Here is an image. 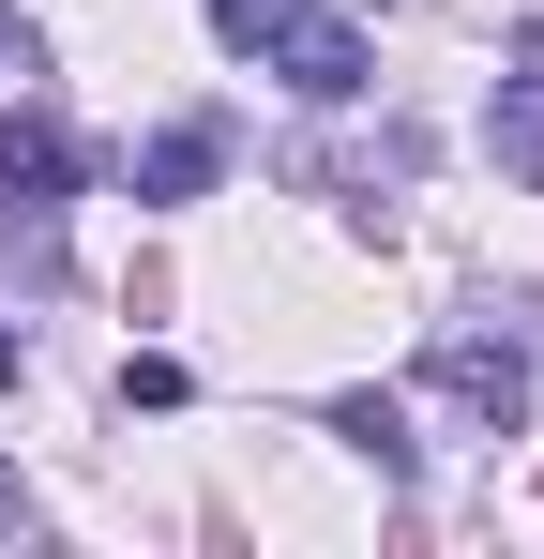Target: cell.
I'll list each match as a JSON object with an SVG mask.
<instances>
[{
  "label": "cell",
  "instance_id": "6",
  "mask_svg": "<svg viewBox=\"0 0 544 559\" xmlns=\"http://www.w3.org/2000/svg\"><path fill=\"white\" fill-rule=\"evenodd\" d=\"M318 424H333L348 454H378V468H409V408H393V393H333Z\"/></svg>",
  "mask_w": 544,
  "mask_h": 559
},
{
  "label": "cell",
  "instance_id": "8",
  "mask_svg": "<svg viewBox=\"0 0 544 559\" xmlns=\"http://www.w3.org/2000/svg\"><path fill=\"white\" fill-rule=\"evenodd\" d=\"M31 530H46V499H31V484L0 468V545H31Z\"/></svg>",
  "mask_w": 544,
  "mask_h": 559
},
{
  "label": "cell",
  "instance_id": "4",
  "mask_svg": "<svg viewBox=\"0 0 544 559\" xmlns=\"http://www.w3.org/2000/svg\"><path fill=\"white\" fill-rule=\"evenodd\" d=\"M212 182H227V121H167V136L137 152V197H152V212H181V197H212Z\"/></svg>",
  "mask_w": 544,
  "mask_h": 559
},
{
  "label": "cell",
  "instance_id": "2",
  "mask_svg": "<svg viewBox=\"0 0 544 559\" xmlns=\"http://www.w3.org/2000/svg\"><path fill=\"white\" fill-rule=\"evenodd\" d=\"M424 393H439L453 424L515 439V424H530V348H515V333H439V348H424Z\"/></svg>",
  "mask_w": 544,
  "mask_h": 559
},
{
  "label": "cell",
  "instance_id": "1",
  "mask_svg": "<svg viewBox=\"0 0 544 559\" xmlns=\"http://www.w3.org/2000/svg\"><path fill=\"white\" fill-rule=\"evenodd\" d=\"M243 61H272L303 106H363L378 92V46H363V15H333V0H258Z\"/></svg>",
  "mask_w": 544,
  "mask_h": 559
},
{
  "label": "cell",
  "instance_id": "5",
  "mask_svg": "<svg viewBox=\"0 0 544 559\" xmlns=\"http://www.w3.org/2000/svg\"><path fill=\"white\" fill-rule=\"evenodd\" d=\"M0 197H76V136L46 106H0Z\"/></svg>",
  "mask_w": 544,
  "mask_h": 559
},
{
  "label": "cell",
  "instance_id": "9",
  "mask_svg": "<svg viewBox=\"0 0 544 559\" xmlns=\"http://www.w3.org/2000/svg\"><path fill=\"white\" fill-rule=\"evenodd\" d=\"M31 61H46V46H31V31H15V15H0V76H31Z\"/></svg>",
  "mask_w": 544,
  "mask_h": 559
},
{
  "label": "cell",
  "instance_id": "7",
  "mask_svg": "<svg viewBox=\"0 0 544 559\" xmlns=\"http://www.w3.org/2000/svg\"><path fill=\"white\" fill-rule=\"evenodd\" d=\"M181 393H197V378H181L167 348H137V364H121V408H181Z\"/></svg>",
  "mask_w": 544,
  "mask_h": 559
},
{
  "label": "cell",
  "instance_id": "3",
  "mask_svg": "<svg viewBox=\"0 0 544 559\" xmlns=\"http://www.w3.org/2000/svg\"><path fill=\"white\" fill-rule=\"evenodd\" d=\"M484 152H499V182H515V197H544V46L499 76V106H484Z\"/></svg>",
  "mask_w": 544,
  "mask_h": 559
},
{
  "label": "cell",
  "instance_id": "10",
  "mask_svg": "<svg viewBox=\"0 0 544 559\" xmlns=\"http://www.w3.org/2000/svg\"><path fill=\"white\" fill-rule=\"evenodd\" d=\"M15 364H31V348H15V318H0V378H15Z\"/></svg>",
  "mask_w": 544,
  "mask_h": 559
}]
</instances>
